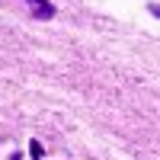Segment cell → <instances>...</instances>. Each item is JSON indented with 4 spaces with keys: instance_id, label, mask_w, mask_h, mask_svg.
Returning a JSON list of instances; mask_svg holds the SVG:
<instances>
[{
    "instance_id": "6da1fadb",
    "label": "cell",
    "mask_w": 160,
    "mask_h": 160,
    "mask_svg": "<svg viewBox=\"0 0 160 160\" xmlns=\"http://www.w3.org/2000/svg\"><path fill=\"white\" fill-rule=\"evenodd\" d=\"M26 3H29V13L35 19H51L55 16V7H51L48 0H26Z\"/></svg>"
},
{
    "instance_id": "7a4b0ae2",
    "label": "cell",
    "mask_w": 160,
    "mask_h": 160,
    "mask_svg": "<svg viewBox=\"0 0 160 160\" xmlns=\"http://www.w3.org/2000/svg\"><path fill=\"white\" fill-rule=\"evenodd\" d=\"M29 154H32V160H42L45 151H42V144H38V141H32V144H29Z\"/></svg>"
},
{
    "instance_id": "3957f363",
    "label": "cell",
    "mask_w": 160,
    "mask_h": 160,
    "mask_svg": "<svg viewBox=\"0 0 160 160\" xmlns=\"http://www.w3.org/2000/svg\"><path fill=\"white\" fill-rule=\"evenodd\" d=\"M151 13H154V16L160 19V3H151Z\"/></svg>"
}]
</instances>
